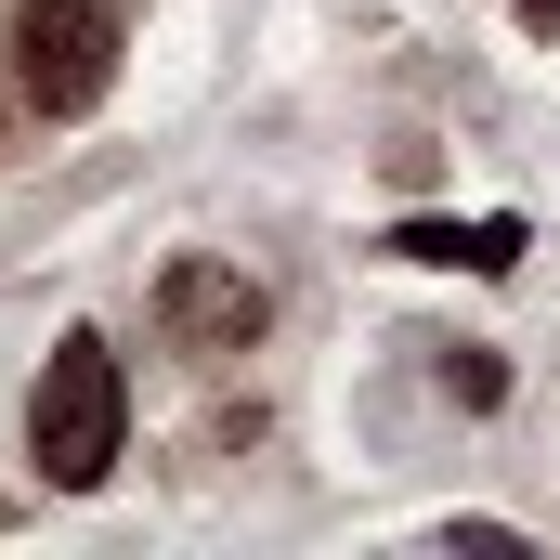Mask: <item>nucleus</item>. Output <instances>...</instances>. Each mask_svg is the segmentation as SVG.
Returning a JSON list of instances; mask_svg holds the SVG:
<instances>
[{"label":"nucleus","mask_w":560,"mask_h":560,"mask_svg":"<svg viewBox=\"0 0 560 560\" xmlns=\"http://www.w3.org/2000/svg\"><path fill=\"white\" fill-rule=\"evenodd\" d=\"M118 418H131V392H118V352L79 326V339H52V365H39V405H26V443H39V482L52 495H92L105 469H118Z\"/></svg>","instance_id":"obj_1"},{"label":"nucleus","mask_w":560,"mask_h":560,"mask_svg":"<svg viewBox=\"0 0 560 560\" xmlns=\"http://www.w3.org/2000/svg\"><path fill=\"white\" fill-rule=\"evenodd\" d=\"M13 39H26L13 66H26V105H39V118L105 105V79H118V13H105V0H26Z\"/></svg>","instance_id":"obj_2"},{"label":"nucleus","mask_w":560,"mask_h":560,"mask_svg":"<svg viewBox=\"0 0 560 560\" xmlns=\"http://www.w3.org/2000/svg\"><path fill=\"white\" fill-rule=\"evenodd\" d=\"M261 275H235V261H170L156 275V326L183 339V352H248L261 339Z\"/></svg>","instance_id":"obj_3"},{"label":"nucleus","mask_w":560,"mask_h":560,"mask_svg":"<svg viewBox=\"0 0 560 560\" xmlns=\"http://www.w3.org/2000/svg\"><path fill=\"white\" fill-rule=\"evenodd\" d=\"M392 248H405V261H469V275H509V261H522V222H405Z\"/></svg>","instance_id":"obj_4"},{"label":"nucleus","mask_w":560,"mask_h":560,"mask_svg":"<svg viewBox=\"0 0 560 560\" xmlns=\"http://www.w3.org/2000/svg\"><path fill=\"white\" fill-rule=\"evenodd\" d=\"M443 392H456L469 418H495V405H509V365H495V352H456V365H443Z\"/></svg>","instance_id":"obj_5"},{"label":"nucleus","mask_w":560,"mask_h":560,"mask_svg":"<svg viewBox=\"0 0 560 560\" xmlns=\"http://www.w3.org/2000/svg\"><path fill=\"white\" fill-rule=\"evenodd\" d=\"M509 13H522V26H560V0H509Z\"/></svg>","instance_id":"obj_6"}]
</instances>
